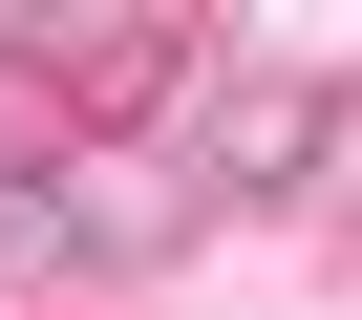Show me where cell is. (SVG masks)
<instances>
[{"mask_svg":"<svg viewBox=\"0 0 362 320\" xmlns=\"http://www.w3.org/2000/svg\"><path fill=\"white\" fill-rule=\"evenodd\" d=\"M341 64H235V86H170V149H192V193L214 214H298V193H341Z\"/></svg>","mask_w":362,"mask_h":320,"instance_id":"cell-1","label":"cell"},{"mask_svg":"<svg viewBox=\"0 0 362 320\" xmlns=\"http://www.w3.org/2000/svg\"><path fill=\"white\" fill-rule=\"evenodd\" d=\"M0 64H64V86H107V107H170L214 43H192V22H0Z\"/></svg>","mask_w":362,"mask_h":320,"instance_id":"cell-2","label":"cell"},{"mask_svg":"<svg viewBox=\"0 0 362 320\" xmlns=\"http://www.w3.org/2000/svg\"><path fill=\"white\" fill-rule=\"evenodd\" d=\"M107 256V193L86 171H0V299H43V278H86Z\"/></svg>","mask_w":362,"mask_h":320,"instance_id":"cell-3","label":"cell"}]
</instances>
